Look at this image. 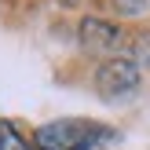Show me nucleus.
<instances>
[{"mask_svg":"<svg viewBox=\"0 0 150 150\" xmlns=\"http://www.w3.org/2000/svg\"><path fill=\"white\" fill-rule=\"evenodd\" d=\"M106 139H114L110 128L95 121H81V117H66V121L40 125L33 136V150H95Z\"/></svg>","mask_w":150,"mask_h":150,"instance_id":"1","label":"nucleus"},{"mask_svg":"<svg viewBox=\"0 0 150 150\" xmlns=\"http://www.w3.org/2000/svg\"><path fill=\"white\" fill-rule=\"evenodd\" d=\"M139 66L132 59L117 55V59H106V62L95 70V88H99L103 99H128L132 92L139 88Z\"/></svg>","mask_w":150,"mask_h":150,"instance_id":"2","label":"nucleus"},{"mask_svg":"<svg viewBox=\"0 0 150 150\" xmlns=\"http://www.w3.org/2000/svg\"><path fill=\"white\" fill-rule=\"evenodd\" d=\"M81 44H84V51H95V55H114L125 48V33L121 26H114V22H103V18H84L81 22Z\"/></svg>","mask_w":150,"mask_h":150,"instance_id":"3","label":"nucleus"},{"mask_svg":"<svg viewBox=\"0 0 150 150\" xmlns=\"http://www.w3.org/2000/svg\"><path fill=\"white\" fill-rule=\"evenodd\" d=\"M0 150H33V146L18 136V128H15V125L0 121Z\"/></svg>","mask_w":150,"mask_h":150,"instance_id":"4","label":"nucleus"},{"mask_svg":"<svg viewBox=\"0 0 150 150\" xmlns=\"http://www.w3.org/2000/svg\"><path fill=\"white\" fill-rule=\"evenodd\" d=\"M117 7H121L125 15H139L146 7V0H117Z\"/></svg>","mask_w":150,"mask_h":150,"instance_id":"5","label":"nucleus"}]
</instances>
